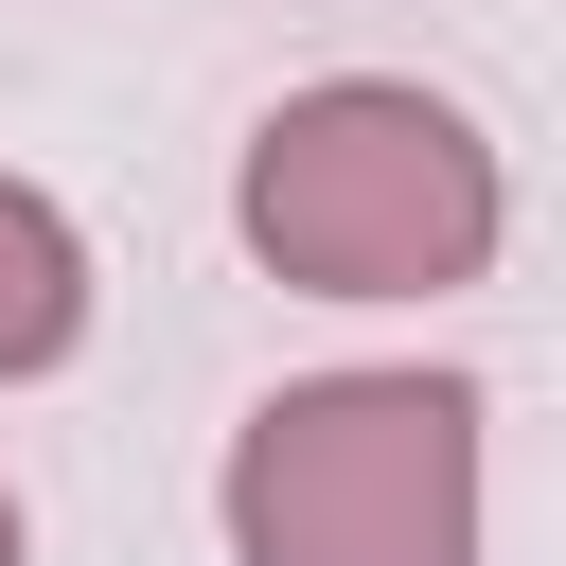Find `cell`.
<instances>
[{"mask_svg": "<svg viewBox=\"0 0 566 566\" xmlns=\"http://www.w3.org/2000/svg\"><path fill=\"white\" fill-rule=\"evenodd\" d=\"M248 248L301 283V301H442L495 265V142L442 106V88H389V71H336V88H283L248 124V177H230Z\"/></svg>", "mask_w": 566, "mask_h": 566, "instance_id": "6da1fadb", "label": "cell"}, {"mask_svg": "<svg viewBox=\"0 0 566 566\" xmlns=\"http://www.w3.org/2000/svg\"><path fill=\"white\" fill-rule=\"evenodd\" d=\"M230 566H478V389L301 371L230 442Z\"/></svg>", "mask_w": 566, "mask_h": 566, "instance_id": "7a4b0ae2", "label": "cell"}, {"mask_svg": "<svg viewBox=\"0 0 566 566\" xmlns=\"http://www.w3.org/2000/svg\"><path fill=\"white\" fill-rule=\"evenodd\" d=\"M71 336H88V230H71L35 177H0V389L53 371Z\"/></svg>", "mask_w": 566, "mask_h": 566, "instance_id": "3957f363", "label": "cell"}, {"mask_svg": "<svg viewBox=\"0 0 566 566\" xmlns=\"http://www.w3.org/2000/svg\"><path fill=\"white\" fill-rule=\"evenodd\" d=\"M0 566H18V495H0Z\"/></svg>", "mask_w": 566, "mask_h": 566, "instance_id": "277c9868", "label": "cell"}]
</instances>
